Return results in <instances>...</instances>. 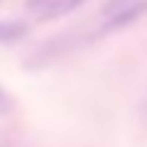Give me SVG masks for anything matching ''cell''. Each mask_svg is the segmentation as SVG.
Segmentation results:
<instances>
[{
  "mask_svg": "<svg viewBox=\"0 0 147 147\" xmlns=\"http://www.w3.org/2000/svg\"><path fill=\"white\" fill-rule=\"evenodd\" d=\"M145 12H147V0H137V3H132V5L120 7V10L113 12V15L108 17V22L100 27V34H108V32H115V30H123V27H130L132 22H137Z\"/></svg>",
  "mask_w": 147,
  "mask_h": 147,
  "instance_id": "cell-1",
  "label": "cell"
},
{
  "mask_svg": "<svg viewBox=\"0 0 147 147\" xmlns=\"http://www.w3.org/2000/svg\"><path fill=\"white\" fill-rule=\"evenodd\" d=\"M27 34V25L20 20H3L0 22V44H12L20 42Z\"/></svg>",
  "mask_w": 147,
  "mask_h": 147,
  "instance_id": "cell-2",
  "label": "cell"
},
{
  "mask_svg": "<svg viewBox=\"0 0 147 147\" xmlns=\"http://www.w3.org/2000/svg\"><path fill=\"white\" fill-rule=\"evenodd\" d=\"M81 3H84V0H54L52 5L37 17H39V20H57V17H64V15H69V12H74Z\"/></svg>",
  "mask_w": 147,
  "mask_h": 147,
  "instance_id": "cell-3",
  "label": "cell"
},
{
  "mask_svg": "<svg viewBox=\"0 0 147 147\" xmlns=\"http://www.w3.org/2000/svg\"><path fill=\"white\" fill-rule=\"evenodd\" d=\"M10 110H12V96L7 93V91L3 88V86H0V118H3V115H7Z\"/></svg>",
  "mask_w": 147,
  "mask_h": 147,
  "instance_id": "cell-4",
  "label": "cell"
},
{
  "mask_svg": "<svg viewBox=\"0 0 147 147\" xmlns=\"http://www.w3.org/2000/svg\"><path fill=\"white\" fill-rule=\"evenodd\" d=\"M52 3H54V0H27V7H30L32 12H37V15H42Z\"/></svg>",
  "mask_w": 147,
  "mask_h": 147,
  "instance_id": "cell-5",
  "label": "cell"
},
{
  "mask_svg": "<svg viewBox=\"0 0 147 147\" xmlns=\"http://www.w3.org/2000/svg\"><path fill=\"white\" fill-rule=\"evenodd\" d=\"M120 7H125V0H110L108 7H105V12H110V15H113V12H118Z\"/></svg>",
  "mask_w": 147,
  "mask_h": 147,
  "instance_id": "cell-6",
  "label": "cell"
}]
</instances>
